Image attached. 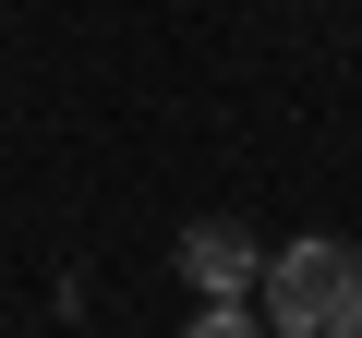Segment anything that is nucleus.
Returning a JSON list of instances; mask_svg holds the SVG:
<instances>
[{"mask_svg": "<svg viewBox=\"0 0 362 338\" xmlns=\"http://www.w3.org/2000/svg\"><path fill=\"white\" fill-rule=\"evenodd\" d=\"M181 278H194L206 302H254V278H266V242H254L242 218H194V230H181Z\"/></svg>", "mask_w": 362, "mask_h": 338, "instance_id": "2", "label": "nucleus"}, {"mask_svg": "<svg viewBox=\"0 0 362 338\" xmlns=\"http://www.w3.org/2000/svg\"><path fill=\"white\" fill-rule=\"evenodd\" d=\"M254 314L278 338H362V242H278L254 278Z\"/></svg>", "mask_w": 362, "mask_h": 338, "instance_id": "1", "label": "nucleus"}, {"mask_svg": "<svg viewBox=\"0 0 362 338\" xmlns=\"http://www.w3.org/2000/svg\"><path fill=\"white\" fill-rule=\"evenodd\" d=\"M181 338H278L254 302H194V326H181Z\"/></svg>", "mask_w": 362, "mask_h": 338, "instance_id": "3", "label": "nucleus"}]
</instances>
